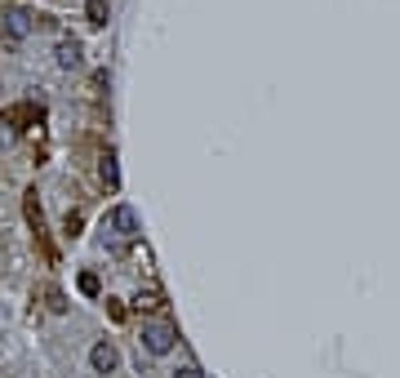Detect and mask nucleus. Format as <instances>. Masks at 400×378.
Wrapping results in <instances>:
<instances>
[{
  "instance_id": "11",
  "label": "nucleus",
  "mask_w": 400,
  "mask_h": 378,
  "mask_svg": "<svg viewBox=\"0 0 400 378\" xmlns=\"http://www.w3.org/2000/svg\"><path fill=\"white\" fill-rule=\"evenodd\" d=\"M174 378H205V369H200V365H178Z\"/></svg>"
},
{
  "instance_id": "8",
  "label": "nucleus",
  "mask_w": 400,
  "mask_h": 378,
  "mask_svg": "<svg viewBox=\"0 0 400 378\" xmlns=\"http://www.w3.org/2000/svg\"><path fill=\"white\" fill-rule=\"evenodd\" d=\"M45 299H49V311H67V294H62L58 285H49V289H45Z\"/></svg>"
},
{
  "instance_id": "7",
  "label": "nucleus",
  "mask_w": 400,
  "mask_h": 378,
  "mask_svg": "<svg viewBox=\"0 0 400 378\" xmlns=\"http://www.w3.org/2000/svg\"><path fill=\"white\" fill-rule=\"evenodd\" d=\"M107 13H111L107 0H85V18H89L94 27H103V23H107Z\"/></svg>"
},
{
  "instance_id": "1",
  "label": "nucleus",
  "mask_w": 400,
  "mask_h": 378,
  "mask_svg": "<svg viewBox=\"0 0 400 378\" xmlns=\"http://www.w3.org/2000/svg\"><path fill=\"white\" fill-rule=\"evenodd\" d=\"M174 338H178V330L174 325H143V348L152 352V356H165V352H174Z\"/></svg>"
},
{
  "instance_id": "4",
  "label": "nucleus",
  "mask_w": 400,
  "mask_h": 378,
  "mask_svg": "<svg viewBox=\"0 0 400 378\" xmlns=\"http://www.w3.org/2000/svg\"><path fill=\"white\" fill-rule=\"evenodd\" d=\"M107 223H111V227H116V232H121V236H138V213H133L129 205H116Z\"/></svg>"
},
{
  "instance_id": "10",
  "label": "nucleus",
  "mask_w": 400,
  "mask_h": 378,
  "mask_svg": "<svg viewBox=\"0 0 400 378\" xmlns=\"http://www.w3.org/2000/svg\"><path fill=\"white\" fill-rule=\"evenodd\" d=\"M160 307V294H138V311H156Z\"/></svg>"
},
{
  "instance_id": "3",
  "label": "nucleus",
  "mask_w": 400,
  "mask_h": 378,
  "mask_svg": "<svg viewBox=\"0 0 400 378\" xmlns=\"http://www.w3.org/2000/svg\"><path fill=\"white\" fill-rule=\"evenodd\" d=\"M0 31H5L9 40H27L31 36V18L23 9H5V13H0Z\"/></svg>"
},
{
  "instance_id": "2",
  "label": "nucleus",
  "mask_w": 400,
  "mask_h": 378,
  "mask_svg": "<svg viewBox=\"0 0 400 378\" xmlns=\"http://www.w3.org/2000/svg\"><path fill=\"white\" fill-rule=\"evenodd\" d=\"M89 369L94 374H116V369H121V352H116V343H94V348H89Z\"/></svg>"
},
{
  "instance_id": "5",
  "label": "nucleus",
  "mask_w": 400,
  "mask_h": 378,
  "mask_svg": "<svg viewBox=\"0 0 400 378\" xmlns=\"http://www.w3.org/2000/svg\"><path fill=\"white\" fill-rule=\"evenodd\" d=\"M80 62H85V49H80V40H62V45H58V67H62V72H76Z\"/></svg>"
},
{
  "instance_id": "6",
  "label": "nucleus",
  "mask_w": 400,
  "mask_h": 378,
  "mask_svg": "<svg viewBox=\"0 0 400 378\" xmlns=\"http://www.w3.org/2000/svg\"><path fill=\"white\" fill-rule=\"evenodd\" d=\"M98 174H103V183L116 191V187H121V169H116V152H107L103 160H98Z\"/></svg>"
},
{
  "instance_id": "9",
  "label": "nucleus",
  "mask_w": 400,
  "mask_h": 378,
  "mask_svg": "<svg viewBox=\"0 0 400 378\" xmlns=\"http://www.w3.org/2000/svg\"><path fill=\"white\" fill-rule=\"evenodd\" d=\"M98 289H103V285H98V276L94 272H80V294H89V299H94Z\"/></svg>"
},
{
  "instance_id": "12",
  "label": "nucleus",
  "mask_w": 400,
  "mask_h": 378,
  "mask_svg": "<svg viewBox=\"0 0 400 378\" xmlns=\"http://www.w3.org/2000/svg\"><path fill=\"white\" fill-rule=\"evenodd\" d=\"M67 236H80V213H67Z\"/></svg>"
}]
</instances>
